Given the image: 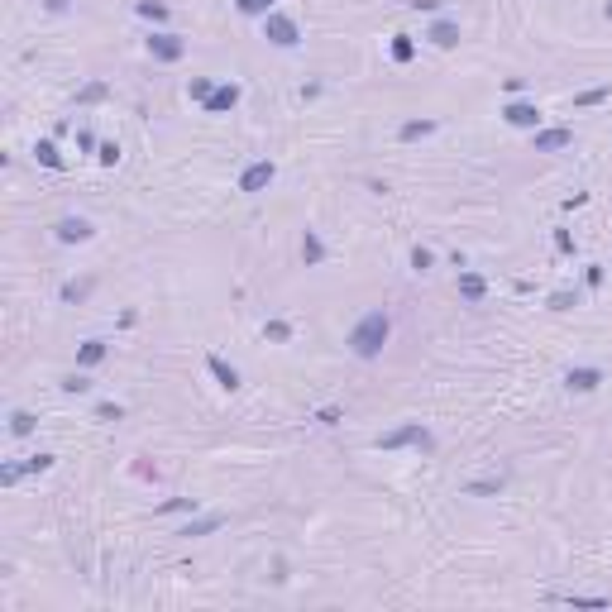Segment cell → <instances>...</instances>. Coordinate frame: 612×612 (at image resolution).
<instances>
[{"label": "cell", "instance_id": "6da1fadb", "mask_svg": "<svg viewBox=\"0 0 612 612\" xmlns=\"http://www.w3.org/2000/svg\"><path fill=\"white\" fill-rule=\"evenodd\" d=\"M387 335H392V321H387V311H364L350 330V355L355 359H378L383 355Z\"/></svg>", "mask_w": 612, "mask_h": 612}, {"label": "cell", "instance_id": "7a4b0ae2", "mask_svg": "<svg viewBox=\"0 0 612 612\" xmlns=\"http://www.w3.org/2000/svg\"><path fill=\"white\" fill-rule=\"evenodd\" d=\"M263 39L277 44V49H297V44H302V29H297V19L292 15L273 10V15H263Z\"/></svg>", "mask_w": 612, "mask_h": 612}, {"label": "cell", "instance_id": "3957f363", "mask_svg": "<svg viewBox=\"0 0 612 612\" xmlns=\"http://www.w3.org/2000/svg\"><path fill=\"white\" fill-rule=\"evenodd\" d=\"M373 445H378V450H397V445H421V450H431L435 440H431V431H426L421 421H412V426H397V431L378 435Z\"/></svg>", "mask_w": 612, "mask_h": 612}, {"label": "cell", "instance_id": "277c9868", "mask_svg": "<svg viewBox=\"0 0 612 612\" xmlns=\"http://www.w3.org/2000/svg\"><path fill=\"white\" fill-rule=\"evenodd\" d=\"M502 120L516 129H541V106L536 101H507L502 106Z\"/></svg>", "mask_w": 612, "mask_h": 612}, {"label": "cell", "instance_id": "5b68a950", "mask_svg": "<svg viewBox=\"0 0 612 612\" xmlns=\"http://www.w3.org/2000/svg\"><path fill=\"white\" fill-rule=\"evenodd\" d=\"M273 178H277V168H273L268 158H258V163H249V168L240 173V192H249V196H254V192H263V187H268Z\"/></svg>", "mask_w": 612, "mask_h": 612}, {"label": "cell", "instance_id": "8992f818", "mask_svg": "<svg viewBox=\"0 0 612 612\" xmlns=\"http://www.w3.org/2000/svg\"><path fill=\"white\" fill-rule=\"evenodd\" d=\"M531 144H536V153H560V148H569L574 144V129H531Z\"/></svg>", "mask_w": 612, "mask_h": 612}, {"label": "cell", "instance_id": "52a82bcc", "mask_svg": "<svg viewBox=\"0 0 612 612\" xmlns=\"http://www.w3.org/2000/svg\"><path fill=\"white\" fill-rule=\"evenodd\" d=\"M148 53H153L158 63H178L182 53H187V44H182L178 34H148Z\"/></svg>", "mask_w": 612, "mask_h": 612}, {"label": "cell", "instance_id": "ba28073f", "mask_svg": "<svg viewBox=\"0 0 612 612\" xmlns=\"http://www.w3.org/2000/svg\"><path fill=\"white\" fill-rule=\"evenodd\" d=\"M58 244H86L91 240V220H81V215H63L58 225H53Z\"/></svg>", "mask_w": 612, "mask_h": 612}, {"label": "cell", "instance_id": "9c48e42d", "mask_svg": "<svg viewBox=\"0 0 612 612\" xmlns=\"http://www.w3.org/2000/svg\"><path fill=\"white\" fill-rule=\"evenodd\" d=\"M240 106V86L235 81H220L215 91H210V101H206V115H225V111H235Z\"/></svg>", "mask_w": 612, "mask_h": 612}, {"label": "cell", "instance_id": "30bf717a", "mask_svg": "<svg viewBox=\"0 0 612 612\" xmlns=\"http://www.w3.org/2000/svg\"><path fill=\"white\" fill-rule=\"evenodd\" d=\"M206 369L215 373V383L225 387V392H235V387H240V369H235V364H225L220 355H206Z\"/></svg>", "mask_w": 612, "mask_h": 612}, {"label": "cell", "instance_id": "8fae6325", "mask_svg": "<svg viewBox=\"0 0 612 612\" xmlns=\"http://www.w3.org/2000/svg\"><path fill=\"white\" fill-rule=\"evenodd\" d=\"M426 39H431L435 49H454V44H459V24H454V19H435L431 29H426Z\"/></svg>", "mask_w": 612, "mask_h": 612}, {"label": "cell", "instance_id": "7c38bea8", "mask_svg": "<svg viewBox=\"0 0 612 612\" xmlns=\"http://www.w3.org/2000/svg\"><path fill=\"white\" fill-rule=\"evenodd\" d=\"M598 383H603V373L598 369H569L564 373V387H569V392H593Z\"/></svg>", "mask_w": 612, "mask_h": 612}, {"label": "cell", "instance_id": "4fadbf2b", "mask_svg": "<svg viewBox=\"0 0 612 612\" xmlns=\"http://www.w3.org/2000/svg\"><path fill=\"white\" fill-rule=\"evenodd\" d=\"M220 526H225V512H210V516H196V521H187L178 536H187V541H192V536H210V531H220Z\"/></svg>", "mask_w": 612, "mask_h": 612}, {"label": "cell", "instance_id": "5bb4252c", "mask_svg": "<svg viewBox=\"0 0 612 612\" xmlns=\"http://www.w3.org/2000/svg\"><path fill=\"white\" fill-rule=\"evenodd\" d=\"M459 292H464V302H484L488 282H484L479 273H459Z\"/></svg>", "mask_w": 612, "mask_h": 612}, {"label": "cell", "instance_id": "9a60e30c", "mask_svg": "<svg viewBox=\"0 0 612 612\" xmlns=\"http://www.w3.org/2000/svg\"><path fill=\"white\" fill-rule=\"evenodd\" d=\"M101 359H106V340H86V345L77 350V364H81V369H91V364H101Z\"/></svg>", "mask_w": 612, "mask_h": 612}, {"label": "cell", "instance_id": "2e32d148", "mask_svg": "<svg viewBox=\"0 0 612 612\" xmlns=\"http://www.w3.org/2000/svg\"><path fill=\"white\" fill-rule=\"evenodd\" d=\"M34 153H39V163H44V168H53V173L63 168V153H58V144H53V139H39V144H34Z\"/></svg>", "mask_w": 612, "mask_h": 612}, {"label": "cell", "instance_id": "e0dca14e", "mask_svg": "<svg viewBox=\"0 0 612 612\" xmlns=\"http://www.w3.org/2000/svg\"><path fill=\"white\" fill-rule=\"evenodd\" d=\"M302 258H306V263H321V258H325V244H321L316 230H306V235H302Z\"/></svg>", "mask_w": 612, "mask_h": 612}, {"label": "cell", "instance_id": "ac0fdd59", "mask_svg": "<svg viewBox=\"0 0 612 612\" xmlns=\"http://www.w3.org/2000/svg\"><path fill=\"white\" fill-rule=\"evenodd\" d=\"M412 53H417L412 34H392V63H412Z\"/></svg>", "mask_w": 612, "mask_h": 612}, {"label": "cell", "instance_id": "d6986e66", "mask_svg": "<svg viewBox=\"0 0 612 612\" xmlns=\"http://www.w3.org/2000/svg\"><path fill=\"white\" fill-rule=\"evenodd\" d=\"M210 91H215V81H210V77H192V81H187V96L201 101V106L210 101Z\"/></svg>", "mask_w": 612, "mask_h": 612}, {"label": "cell", "instance_id": "ffe728a7", "mask_svg": "<svg viewBox=\"0 0 612 612\" xmlns=\"http://www.w3.org/2000/svg\"><path fill=\"white\" fill-rule=\"evenodd\" d=\"M91 287H96L91 277H81V282H67V287H63V302H86V297H91Z\"/></svg>", "mask_w": 612, "mask_h": 612}, {"label": "cell", "instance_id": "44dd1931", "mask_svg": "<svg viewBox=\"0 0 612 612\" xmlns=\"http://www.w3.org/2000/svg\"><path fill=\"white\" fill-rule=\"evenodd\" d=\"M134 10H139L144 19H153V24H163V19H168V5H163V0H139Z\"/></svg>", "mask_w": 612, "mask_h": 612}, {"label": "cell", "instance_id": "7402d4cb", "mask_svg": "<svg viewBox=\"0 0 612 612\" xmlns=\"http://www.w3.org/2000/svg\"><path fill=\"white\" fill-rule=\"evenodd\" d=\"M235 10H240V15H273V0H235Z\"/></svg>", "mask_w": 612, "mask_h": 612}, {"label": "cell", "instance_id": "603a6c76", "mask_svg": "<svg viewBox=\"0 0 612 612\" xmlns=\"http://www.w3.org/2000/svg\"><path fill=\"white\" fill-rule=\"evenodd\" d=\"M426 134H435V120H412V125H402L407 144H412V139H426Z\"/></svg>", "mask_w": 612, "mask_h": 612}, {"label": "cell", "instance_id": "cb8c5ba5", "mask_svg": "<svg viewBox=\"0 0 612 612\" xmlns=\"http://www.w3.org/2000/svg\"><path fill=\"white\" fill-rule=\"evenodd\" d=\"M263 335L273 340V345H287V340H292V325H287V321H268V325H263Z\"/></svg>", "mask_w": 612, "mask_h": 612}, {"label": "cell", "instance_id": "d4e9b609", "mask_svg": "<svg viewBox=\"0 0 612 612\" xmlns=\"http://www.w3.org/2000/svg\"><path fill=\"white\" fill-rule=\"evenodd\" d=\"M10 431L15 435H34V412H10Z\"/></svg>", "mask_w": 612, "mask_h": 612}, {"label": "cell", "instance_id": "484cf974", "mask_svg": "<svg viewBox=\"0 0 612 612\" xmlns=\"http://www.w3.org/2000/svg\"><path fill=\"white\" fill-rule=\"evenodd\" d=\"M502 488V479H479V484H469L464 493H474V498H484V493H498Z\"/></svg>", "mask_w": 612, "mask_h": 612}, {"label": "cell", "instance_id": "4316f807", "mask_svg": "<svg viewBox=\"0 0 612 612\" xmlns=\"http://www.w3.org/2000/svg\"><path fill=\"white\" fill-rule=\"evenodd\" d=\"M196 507V498H168V502H158V512H192Z\"/></svg>", "mask_w": 612, "mask_h": 612}, {"label": "cell", "instance_id": "83f0119b", "mask_svg": "<svg viewBox=\"0 0 612 612\" xmlns=\"http://www.w3.org/2000/svg\"><path fill=\"white\" fill-rule=\"evenodd\" d=\"M101 96H106V81H91V86L77 96V106H91V101H101Z\"/></svg>", "mask_w": 612, "mask_h": 612}, {"label": "cell", "instance_id": "f1b7e54d", "mask_svg": "<svg viewBox=\"0 0 612 612\" xmlns=\"http://www.w3.org/2000/svg\"><path fill=\"white\" fill-rule=\"evenodd\" d=\"M431 263H435V258H431V249H421V244H417V249H412V268H417V273H426Z\"/></svg>", "mask_w": 612, "mask_h": 612}, {"label": "cell", "instance_id": "f546056e", "mask_svg": "<svg viewBox=\"0 0 612 612\" xmlns=\"http://www.w3.org/2000/svg\"><path fill=\"white\" fill-rule=\"evenodd\" d=\"M53 469V454H34L29 464H24V474H49Z\"/></svg>", "mask_w": 612, "mask_h": 612}, {"label": "cell", "instance_id": "4dcf8cb0", "mask_svg": "<svg viewBox=\"0 0 612 612\" xmlns=\"http://www.w3.org/2000/svg\"><path fill=\"white\" fill-rule=\"evenodd\" d=\"M608 91H612V86H593V91H583L574 106H598V101H608Z\"/></svg>", "mask_w": 612, "mask_h": 612}, {"label": "cell", "instance_id": "1f68e13d", "mask_svg": "<svg viewBox=\"0 0 612 612\" xmlns=\"http://www.w3.org/2000/svg\"><path fill=\"white\" fill-rule=\"evenodd\" d=\"M579 302V297H574V292H555V297H550V311H569V306Z\"/></svg>", "mask_w": 612, "mask_h": 612}, {"label": "cell", "instance_id": "d6a6232c", "mask_svg": "<svg viewBox=\"0 0 612 612\" xmlns=\"http://www.w3.org/2000/svg\"><path fill=\"white\" fill-rule=\"evenodd\" d=\"M67 392H91V378H81V373H72V378H63Z\"/></svg>", "mask_w": 612, "mask_h": 612}, {"label": "cell", "instance_id": "836d02e7", "mask_svg": "<svg viewBox=\"0 0 612 612\" xmlns=\"http://www.w3.org/2000/svg\"><path fill=\"white\" fill-rule=\"evenodd\" d=\"M24 479V464H5L0 469V484H19Z\"/></svg>", "mask_w": 612, "mask_h": 612}, {"label": "cell", "instance_id": "e575fe53", "mask_svg": "<svg viewBox=\"0 0 612 612\" xmlns=\"http://www.w3.org/2000/svg\"><path fill=\"white\" fill-rule=\"evenodd\" d=\"M555 249H560V254H574V235H569V230H555Z\"/></svg>", "mask_w": 612, "mask_h": 612}, {"label": "cell", "instance_id": "d590c367", "mask_svg": "<svg viewBox=\"0 0 612 612\" xmlns=\"http://www.w3.org/2000/svg\"><path fill=\"white\" fill-rule=\"evenodd\" d=\"M101 163L115 168V163H120V144H101Z\"/></svg>", "mask_w": 612, "mask_h": 612}, {"label": "cell", "instance_id": "8d00e7d4", "mask_svg": "<svg viewBox=\"0 0 612 612\" xmlns=\"http://www.w3.org/2000/svg\"><path fill=\"white\" fill-rule=\"evenodd\" d=\"M96 417H101V421H120V417H125V412H120V407H115V402H101V407H96Z\"/></svg>", "mask_w": 612, "mask_h": 612}, {"label": "cell", "instance_id": "74e56055", "mask_svg": "<svg viewBox=\"0 0 612 612\" xmlns=\"http://www.w3.org/2000/svg\"><path fill=\"white\" fill-rule=\"evenodd\" d=\"M574 608H608V598H569Z\"/></svg>", "mask_w": 612, "mask_h": 612}, {"label": "cell", "instance_id": "f35d334b", "mask_svg": "<svg viewBox=\"0 0 612 612\" xmlns=\"http://www.w3.org/2000/svg\"><path fill=\"white\" fill-rule=\"evenodd\" d=\"M412 10H426V15H435V10H440V0H412Z\"/></svg>", "mask_w": 612, "mask_h": 612}, {"label": "cell", "instance_id": "ab89813d", "mask_svg": "<svg viewBox=\"0 0 612 612\" xmlns=\"http://www.w3.org/2000/svg\"><path fill=\"white\" fill-rule=\"evenodd\" d=\"M67 5H72V0H44V10H53V15H63Z\"/></svg>", "mask_w": 612, "mask_h": 612}, {"label": "cell", "instance_id": "60d3db41", "mask_svg": "<svg viewBox=\"0 0 612 612\" xmlns=\"http://www.w3.org/2000/svg\"><path fill=\"white\" fill-rule=\"evenodd\" d=\"M608 15H612V0H608Z\"/></svg>", "mask_w": 612, "mask_h": 612}]
</instances>
